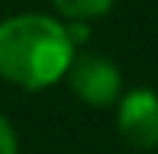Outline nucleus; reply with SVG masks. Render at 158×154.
Wrapping results in <instances>:
<instances>
[{
	"mask_svg": "<svg viewBox=\"0 0 158 154\" xmlns=\"http://www.w3.org/2000/svg\"><path fill=\"white\" fill-rule=\"evenodd\" d=\"M74 36L45 13L0 19V77L23 90H45L68 74Z\"/></svg>",
	"mask_w": 158,
	"mask_h": 154,
	"instance_id": "f257e3e1",
	"label": "nucleus"
},
{
	"mask_svg": "<svg viewBox=\"0 0 158 154\" xmlns=\"http://www.w3.org/2000/svg\"><path fill=\"white\" fill-rule=\"evenodd\" d=\"M64 77H68V83H71V90H74L77 100H84L87 106H97V109L116 103L119 83H123L119 67L113 64L110 58H103V55H84V58H74Z\"/></svg>",
	"mask_w": 158,
	"mask_h": 154,
	"instance_id": "f03ea898",
	"label": "nucleus"
},
{
	"mask_svg": "<svg viewBox=\"0 0 158 154\" xmlns=\"http://www.w3.org/2000/svg\"><path fill=\"white\" fill-rule=\"evenodd\" d=\"M119 135L126 138V144L132 148H155L158 144V93L139 87L129 90L119 100V113H116Z\"/></svg>",
	"mask_w": 158,
	"mask_h": 154,
	"instance_id": "7ed1b4c3",
	"label": "nucleus"
},
{
	"mask_svg": "<svg viewBox=\"0 0 158 154\" xmlns=\"http://www.w3.org/2000/svg\"><path fill=\"white\" fill-rule=\"evenodd\" d=\"M52 3L68 19H94V16H103L110 10L113 0H52Z\"/></svg>",
	"mask_w": 158,
	"mask_h": 154,
	"instance_id": "20e7f679",
	"label": "nucleus"
},
{
	"mask_svg": "<svg viewBox=\"0 0 158 154\" xmlns=\"http://www.w3.org/2000/svg\"><path fill=\"white\" fill-rule=\"evenodd\" d=\"M19 151V141H16V132H13L10 119L0 116V154H16Z\"/></svg>",
	"mask_w": 158,
	"mask_h": 154,
	"instance_id": "39448f33",
	"label": "nucleus"
}]
</instances>
